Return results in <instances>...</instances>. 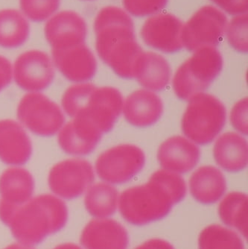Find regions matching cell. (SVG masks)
Returning a JSON list of instances; mask_svg holds the SVG:
<instances>
[{
	"instance_id": "obj_1",
	"label": "cell",
	"mask_w": 248,
	"mask_h": 249,
	"mask_svg": "<svg viewBox=\"0 0 248 249\" xmlns=\"http://www.w3.org/2000/svg\"><path fill=\"white\" fill-rule=\"evenodd\" d=\"M186 195V184L177 173L158 170L148 182L122 193L118 206L122 216L131 225L142 226L168 216L174 205Z\"/></svg>"
},
{
	"instance_id": "obj_2",
	"label": "cell",
	"mask_w": 248,
	"mask_h": 249,
	"mask_svg": "<svg viewBox=\"0 0 248 249\" xmlns=\"http://www.w3.org/2000/svg\"><path fill=\"white\" fill-rule=\"evenodd\" d=\"M98 55L113 72L126 79L135 78L145 52L136 38L134 22L121 8H102L94 22Z\"/></svg>"
},
{
	"instance_id": "obj_3",
	"label": "cell",
	"mask_w": 248,
	"mask_h": 249,
	"mask_svg": "<svg viewBox=\"0 0 248 249\" xmlns=\"http://www.w3.org/2000/svg\"><path fill=\"white\" fill-rule=\"evenodd\" d=\"M0 219L19 243L32 246L64 229L68 220V209L59 197L43 194L19 206L0 203Z\"/></svg>"
},
{
	"instance_id": "obj_4",
	"label": "cell",
	"mask_w": 248,
	"mask_h": 249,
	"mask_svg": "<svg viewBox=\"0 0 248 249\" xmlns=\"http://www.w3.org/2000/svg\"><path fill=\"white\" fill-rule=\"evenodd\" d=\"M61 108L70 118L90 120L104 134L113 129L123 107L121 93L111 87L98 88L79 83L67 88L61 98Z\"/></svg>"
},
{
	"instance_id": "obj_5",
	"label": "cell",
	"mask_w": 248,
	"mask_h": 249,
	"mask_svg": "<svg viewBox=\"0 0 248 249\" xmlns=\"http://www.w3.org/2000/svg\"><path fill=\"white\" fill-rule=\"evenodd\" d=\"M223 58L215 47H201L194 51L175 72L173 89L179 99L189 101L204 93L220 75Z\"/></svg>"
},
{
	"instance_id": "obj_6",
	"label": "cell",
	"mask_w": 248,
	"mask_h": 249,
	"mask_svg": "<svg viewBox=\"0 0 248 249\" xmlns=\"http://www.w3.org/2000/svg\"><path fill=\"white\" fill-rule=\"evenodd\" d=\"M226 120V108L219 99L213 95L199 93L189 100L181 129L195 143L207 145L222 131Z\"/></svg>"
},
{
	"instance_id": "obj_7",
	"label": "cell",
	"mask_w": 248,
	"mask_h": 249,
	"mask_svg": "<svg viewBox=\"0 0 248 249\" xmlns=\"http://www.w3.org/2000/svg\"><path fill=\"white\" fill-rule=\"evenodd\" d=\"M17 117L22 126L42 138L56 135L65 123L63 109L41 93H28L22 96Z\"/></svg>"
},
{
	"instance_id": "obj_8",
	"label": "cell",
	"mask_w": 248,
	"mask_h": 249,
	"mask_svg": "<svg viewBox=\"0 0 248 249\" xmlns=\"http://www.w3.org/2000/svg\"><path fill=\"white\" fill-rule=\"evenodd\" d=\"M145 163L143 151L131 144H123L107 149L96 161L99 178L110 184H123L132 180Z\"/></svg>"
},
{
	"instance_id": "obj_9",
	"label": "cell",
	"mask_w": 248,
	"mask_h": 249,
	"mask_svg": "<svg viewBox=\"0 0 248 249\" xmlns=\"http://www.w3.org/2000/svg\"><path fill=\"white\" fill-rule=\"evenodd\" d=\"M228 25L226 15L215 7L200 8L183 26V47L194 52L201 47H217L226 34Z\"/></svg>"
},
{
	"instance_id": "obj_10",
	"label": "cell",
	"mask_w": 248,
	"mask_h": 249,
	"mask_svg": "<svg viewBox=\"0 0 248 249\" xmlns=\"http://www.w3.org/2000/svg\"><path fill=\"white\" fill-rule=\"evenodd\" d=\"M95 180L93 167L82 158L67 159L50 170L49 187L60 198L72 200L85 194Z\"/></svg>"
},
{
	"instance_id": "obj_11",
	"label": "cell",
	"mask_w": 248,
	"mask_h": 249,
	"mask_svg": "<svg viewBox=\"0 0 248 249\" xmlns=\"http://www.w3.org/2000/svg\"><path fill=\"white\" fill-rule=\"evenodd\" d=\"M55 78L53 60L44 52L30 50L17 58L13 66V79L28 93H41L50 88Z\"/></svg>"
},
{
	"instance_id": "obj_12",
	"label": "cell",
	"mask_w": 248,
	"mask_h": 249,
	"mask_svg": "<svg viewBox=\"0 0 248 249\" xmlns=\"http://www.w3.org/2000/svg\"><path fill=\"white\" fill-rule=\"evenodd\" d=\"M183 22L171 14L158 13L144 22L140 36L144 43L164 53H175L183 48Z\"/></svg>"
},
{
	"instance_id": "obj_13",
	"label": "cell",
	"mask_w": 248,
	"mask_h": 249,
	"mask_svg": "<svg viewBox=\"0 0 248 249\" xmlns=\"http://www.w3.org/2000/svg\"><path fill=\"white\" fill-rule=\"evenodd\" d=\"M103 133L85 117L72 118L57 133V143L63 152L75 157L89 155L96 149Z\"/></svg>"
},
{
	"instance_id": "obj_14",
	"label": "cell",
	"mask_w": 248,
	"mask_h": 249,
	"mask_svg": "<svg viewBox=\"0 0 248 249\" xmlns=\"http://www.w3.org/2000/svg\"><path fill=\"white\" fill-rule=\"evenodd\" d=\"M52 56L54 67L70 82L86 83L96 75L97 61L85 43L70 48L52 50Z\"/></svg>"
},
{
	"instance_id": "obj_15",
	"label": "cell",
	"mask_w": 248,
	"mask_h": 249,
	"mask_svg": "<svg viewBox=\"0 0 248 249\" xmlns=\"http://www.w3.org/2000/svg\"><path fill=\"white\" fill-rule=\"evenodd\" d=\"M45 36L52 50L70 48L85 43L86 22L74 11H64L52 17L45 26Z\"/></svg>"
},
{
	"instance_id": "obj_16",
	"label": "cell",
	"mask_w": 248,
	"mask_h": 249,
	"mask_svg": "<svg viewBox=\"0 0 248 249\" xmlns=\"http://www.w3.org/2000/svg\"><path fill=\"white\" fill-rule=\"evenodd\" d=\"M33 153L27 131L19 122L0 120V160L10 166H22Z\"/></svg>"
},
{
	"instance_id": "obj_17",
	"label": "cell",
	"mask_w": 248,
	"mask_h": 249,
	"mask_svg": "<svg viewBox=\"0 0 248 249\" xmlns=\"http://www.w3.org/2000/svg\"><path fill=\"white\" fill-rule=\"evenodd\" d=\"M85 249H127L129 236L120 222L107 218H96L85 226L81 236Z\"/></svg>"
},
{
	"instance_id": "obj_18",
	"label": "cell",
	"mask_w": 248,
	"mask_h": 249,
	"mask_svg": "<svg viewBox=\"0 0 248 249\" xmlns=\"http://www.w3.org/2000/svg\"><path fill=\"white\" fill-rule=\"evenodd\" d=\"M200 157L198 147L181 136L164 141L158 152V160L162 169L177 174L192 171L198 163Z\"/></svg>"
},
{
	"instance_id": "obj_19",
	"label": "cell",
	"mask_w": 248,
	"mask_h": 249,
	"mask_svg": "<svg viewBox=\"0 0 248 249\" xmlns=\"http://www.w3.org/2000/svg\"><path fill=\"white\" fill-rule=\"evenodd\" d=\"M123 114L127 123L145 128L155 124L163 111L162 99L151 90L138 89L129 95L123 103Z\"/></svg>"
},
{
	"instance_id": "obj_20",
	"label": "cell",
	"mask_w": 248,
	"mask_h": 249,
	"mask_svg": "<svg viewBox=\"0 0 248 249\" xmlns=\"http://www.w3.org/2000/svg\"><path fill=\"white\" fill-rule=\"evenodd\" d=\"M35 187V178L28 169L10 166L0 176V203L12 207L23 205L33 196Z\"/></svg>"
},
{
	"instance_id": "obj_21",
	"label": "cell",
	"mask_w": 248,
	"mask_h": 249,
	"mask_svg": "<svg viewBox=\"0 0 248 249\" xmlns=\"http://www.w3.org/2000/svg\"><path fill=\"white\" fill-rule=\"evenodd\" d=\"M190 190L196 201L211 205L219 201L225 194L226 179L215 166H201L190 177Z\"/></svg>"
},
{
	"instance_id": "obj_22",
	"label": "cell",
	"mask_w": 248,
	"mask_h": 249,
	"mask_svg": "<svg viewBox=\"0 0 248 249\" xmlns=\"http://www.w3.org/2000/svg\"><path fill=\"white\" fill-rule=\"evenodd\" d=\"M213 155L217 164L225 171L239 173L248 165V142L239 134L225 133L215 142Z\"/></svg>"
},
{
	"instance_id": "obj_23",
	"label": "cell",
	"mask_w": 248,
	"mask_h": 249,
	"mask_svg": "<svg viewBox=\"0 0 248 249\" xmlns=\"http://www.w3.org/2000/svg\"><path fill=\"white\" fill-rule=\"evenodd\" d=\"M170 77V66L162 55L144 53L135 75L140 85L151 91H161L169 85Z\"/></svg>"
},
{
	"instance_id": "obj_24",
	"label": "cell",
	"mask_w": 248,
	"mask_h": 249,
	"mask_svg": "<svg viewBox=\"0 0 248 249\" xmlns=\"http://www.w3.org/2000/svg\"><path fill=\"white\" fill-rule=\"evenodd\" d=\"M30 26L24 15L18 10L0 11V47L16 49L29 38Z\"/></svg>"
},
{
	"instance_id": "obj_25",
	"label": "cell",
	"mask_w": 248,
	"mask_h": 249,
	"mask_svg": "<svg viewBox=\"0 0 248 249\" xmlns=\"http://www.w3.org/2000/svg\"><path fill=\"white\" fill-rule=\"evenodd\" d=\"M119 194L117 190L108 183L92 184L86 191L85 205L91 216L107 218L117 209Z\"/></svg>"
},
{
	"instance_id": "obj_26",
	"label": "cell",
	"mask_w": 248,
	"mask_h": 249,
	"mask_svg": "<svg viewBox=\"0 0 248 249\" xmlns=\"http://www.w3.org/2000/svg\"><path fill=\"white\" fill-rule=\"evenodd\" d=\"M220 218L225 225L239 231L248 238V196L233 192L228 194L220 203Z\"/></svg>"
},
{
	"instance_id": "obj_27",
	"label": "cell",
	"mask_w": 248,
	"mask_h": 249,
	"mask_svg": "<svg viewBox=\"0 0 248 249\" xmlns=\"http://www.w3.org/2000/svg\"><path fill=\"white\" fill-rule=\"evenodd\" d=\"M198 246L199 249H245L237 233L218 225H210L202 231Z\"/></svg>"
},
{
	"instance_id": "obj_28",
	"label": "cell",
	"mask_w": 248,
	"mask_h": 249,
	"mask_svg": "<svg viewBox=\"0 0 248 249\" xmlns=\"http://www.w3.org/2000/svg\"><path fill=\"white\" fill-rule=\"evenodd\" d=\"M22 13L34 22H43L58 9L60 0H19Z\"/></svg>"
},
{
	"instance_id": "obj_29",
	"label": "cell",
	"mask_w": 248,
	"mask_h": 249,
	"mask_svg": "<svg viewBox=\"0 0 248 249\" xmlns=\"http://www.w3.org/2000/svg\"><path fill=\"white\" fill-rule=\"evenodd\" d=\"M248 14L235 16L228 22L226 34L231 47L241 53H248Z\"/></svg>"
},
{
	"instance_id": "obj_30",
	"label": "cell",
	"mask_w": 248,
	"mask_h": 249,
	"mask_svg": "<svg viewBox=\"0 0 248 249\" xmlns=\"http://www.w3.org/2000/svg\"><path fill=\"white\" fill-rule=\"evenodd\" d=\"M169 0H123V5L130 15L137 18L152 16L159 13Z\"/></svg>"
},
{
	"instance_id": "obj_31",
	"label": "cell",
	"mask_w": 248,
	"mask_h": 249,
	"mask_svg": "<svg viewBox=\"0 0 248 249\" xmlns=\"http://www.w3.org/2000/svg\"><path fill=\"white\" fill-rule=\"evenodd\" d=\"M248 98L239 101L232 108L230 120L235 129L244 135L248 134Z\"/></svg>"
},
{
	"instance_id": "obj_32",
	"label": "cell",
	"mask_w": 248,
	"mask_h": 249,
	"mask_svg": "<svg viewBox=\"0 0 248 249\" xmlns=\"http://www.w3.org/2000/svg\"><path fill=\"white\" fill-rule=\"evenodd\" d=\"M225 12L232 15L246 14L248 10V0H211Z\"/></svg>"
},
{
	"instance_id": "obj_33",
	"label": "cell",
	"mask_w": 248,
	"mask_h": 249,
	"mask_svg": "<svg viewBox=\"0 0 248 249\" xmlns=\"http://www.w3.org/2000/svg\"><path fill=\"white\" fill-rule=\"evenodd\" d=\"M13 80V67L8 58L0 55V93Z\"/></svg>"
},
{
	"instance_id": "obj_34",
	"label": "cell",
	"mask_w": 248,
	"mask_h": 249,
	"mask_svg": "<svg viewBox=\"0 0 248 249\" xmlns=\"http://www.w3.org/2000/svg\"><path fill=\"white\" fill-rule=\"evenodd\" d=\"M135 249H175V248L165 240L161 239H151L140 245Z\"/></svg>"
},
{
	"instance_id": "obj_35",
	"label": "cell",
	"mask_w": 248,
	"mask_h": 249,
	"mask_svg": "<svg viewBox=\"0 0 248 249\" xmlns=\"http://www.w3.org/2000/svg\"><path fill=\"white\" fill-rule=\"evenodd\" d=\"M54 249H82L77 245L72 243H64V244L59 245Z\"/></svg>"
},
{
	"instance_id": "obj_36",
	"label": "cell",
	"mask_w": 248,
	"mask_h": 249,
	"mask_svg": "<svg viewBox=\"0 0 248 249\" xmlns=\"http://www.w3.org/2000/svg\"><path fill=\"white\" fill-rule=\"evenodd\" d=\"M4 249H35L32 246H26L22 243H15V244L10 245L8 247Z\"/></svg>"
},
{
	"instance_id": "obj_37",
	"label": "cell",
	"mask_w": 248,
	"mask_h": 249,
	"mask_svg": "<svg viewBox=\"0 0 248 249\" xmlns=\"http://www.w3.org/2000/svg\"><path fill=\"white\" fill-rule=\"evenodd\" d=\"M85 1H92V0H85Z\"/></svg>"
}]
</instances>
